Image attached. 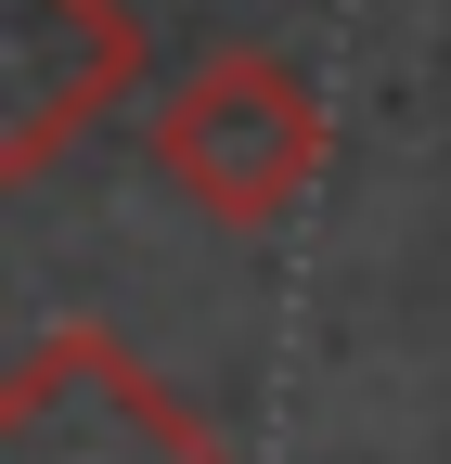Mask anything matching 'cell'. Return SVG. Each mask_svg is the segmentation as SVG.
Instances as JSON below:
<instances>
[{
	"label": "cell",
	"mask_w": 451,
	"mask_h": 464,
	"mask_svg": "<svg viewBox=\"0 0 451 464\" xmlns=\"http://www.w3.org/2000/svg\"><path fill=\"white\" fill-rule=\"evenodd\" d=\"M155 168L206 232H284L310 181L335 168V116L284 52H194L155 91Z\"/></svg>",
	"instance_id": "obj_1"
},
{
	"label": "cell",
	"mask_w": 451,
	"mask_h": 464,
	"mask_svg": "<svg viewBox=\"0 0 451 464\" xmlns=\"http://www.w3.org/2000/svg\"><path fill=\"white\" fill-rule=\"evenodd\" d=\"M0 451H26V464H219L206 413H181L168 400V374H142V348H117L103 323H65V335H39L14 387H0Z\"/></svg>",
	"instance_id": "obj_2"
},
{
	"label": "cell",
	"mask_w": 451,
	"mask_h": 464,
	"mask_svg": "<svg viewBox=\"0 0 451 464\" xmlns=\"http://www.w3.org/2000/svg\"><path fill=\"white\" fill-rule=\"evenodd\" d=\"M155 39L130 0H0V181H39L103 103H130Z\"/></svg>",
	"instance_id": "obj_3"
}]
</instances>
